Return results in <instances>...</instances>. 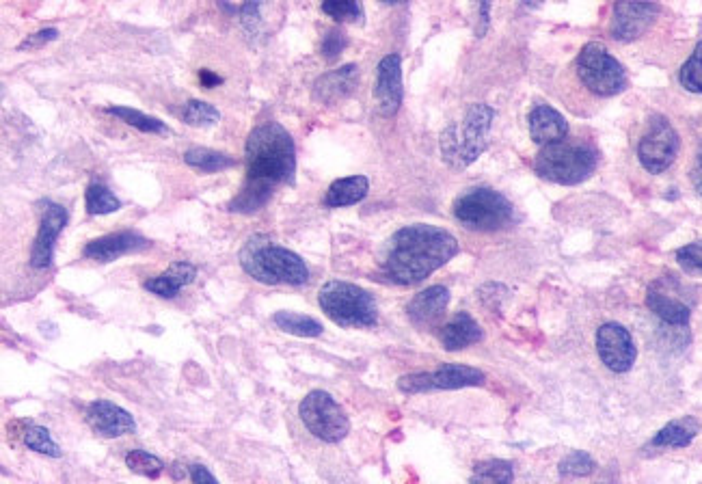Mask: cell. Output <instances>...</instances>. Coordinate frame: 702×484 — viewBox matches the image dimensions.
Masks as SVG:
<instances>
[{
	"mask_svg": "<svg viewBox=\"0 0 702 484\" xmlns=\"http://www.w3.org/2000/svg\"><path fill=\"white\" fill-rule=\"evenodd\" d=\"M247 178L229 210L251 214L258 212L273 197L275 188L290 184L296 171V150L288 130L277 121H268L255 128L245 147Z\"/></svg>",
	"mask_w": 702,
	"mask_h": 484,
	"instance_id": "1",
	"label": "cell"
},
{
	"mask_svg": "<svg viewBox=\"0 0 702 484\" xmlns=\"http://www.w3.org/2000/svg\"><path fill=\"white\" fill-rule=\"evenodd\" d=\"M458 253V240L443 227L417 223L398 230L389 240L385 275L400 286L420 284Z\"/></svg>",
	"mask_w": 702,
	"mask_h": 484,
	"instance_id": "2",
	"label": "cell"
},
{
	"mask_svg": "<svg viewBox=\"0 0 702 484\" xmlns=\"http://www.w3.org/2000/svg\"><path fill=\"white\" fill-rule=\"evenodd\" d=\"M240 266L255 281L268 286H303L309 279V268L301 255L275 245L264 234L251 236L240 249Z\"/></svg>",
	"mask_w": 702,
	"mask_h": 484,
	"instance_id": "3",
	"label": "cell"
},
{
	"mask_svg": "<svg viewBox=\"0 0 702 484\" xmlns=\"http://www.w3.org/2000/svg\"><path fill=\"white\" fill-rule=\"evenodd\" d=\"M495 111L486 104H471L461 119L441 132V156L452 169H465L476 163L489 143Z\"/></svg>",
	"mask_w": 702,
	"mask_h": 484,
	"instance_id": "4",
	"label": "cell"
},
{
	"mask_svg": "<svg viewBox=\"0 0 702 484\" xmlns=\"http://www.w3.org/2000/svg\"><path fill=\"white\" fill-rule=\"evenodd\" d=\"M599 165V154L588 143L560 141L545 145L534 160V169L540 178L553 184L573 186L588 180Z\"/></svg>",
	"mask_w": 702,
	"mask_h": 484,
	"instance_id": "5",
	"label": "cell"
},
{
	"mask_svg": "<svg viewBox=\"0 0 702 484\" xmlns=\"http://www.w3.org/2000/svg\"><path fill=\"white\" fill-rule=\"evenodd\" d=\"M318 303L322 312L340 327H374L378 320V307L372 294L348 281H327L320 288Z\"/></svg>",
	"mask_w": 702,
	"mask_h": 484,
	"instance_id": "6",
	"label": "cell"
},
{
	"mask_svg": "<svg viewBox=\"0 0 702 484\" xmlns=\"http://www.w3.org/2000/svg\"><path fill=\"white\" fill-rule=\"evenodd\" d=\"M454 217L467 230L495 232L515 219V210H512V204L502 193L493 191V188L478 186L469 188V191L456 197Z\"/></svg>",
	"mask_w": 702,
	"mask_h": 484,
	"instance_id": "7",
	"label": "cell"
},
{
	"mask_svg": "<svg viewBox=\"0 0 702 484\" xmlns=\"http://www.w3.org/2000/svg\"><path fill=\"white\" fill-rule=\"evenodd\" d=\"M575 72L579 83L599 98H614L629 85L625 67L597 42L584 46V50L579 52Z\"/></svg>",
	"mask_w": 702,
	"mask_h": 484,
	"instance_id": "8",
	"label": "cell"
},
{
	"mask_svg": "<svg viewBox=\"0 0 702 484\" xmlns=\"http://www.w3.org/2000/svg\"><path fill=\"white\" fill-rule=\"evenodd\" d=\"M299 415L309 433L324 443H340L350 430L344 409L322 389H314L303 398Z\"/></svg>",
	"mask_w": 702,
	"mask_h": 484,
	"instance_id": "9",
	"label": "cell"
},
{
	"mask_svg": "<svg viewBox=\"0 0 702 484\" xmlns=\"http://www.w3.org/2000/svg\"><path fill=\"white\" fill-rule=\"evenodd\" d=\"M681 150L679 132L664 115H653L638 145V158L648 173H664Z\"/></svg>",
	"mask_w": 702,
	"mask_h": 484,
	"instance_id": "10",
	"label": "cell"
},
{
	"mask_svg": "<svg viewBox=\"0 0 702 484\" xmlns=\"http://www.w3.org/2000/svg\"><path fill=\"white\" fill-rule=\"evenodd\" d=\"M486 376L482 370L463 366V363H445V366L432 372H413L402 376L398 381L400 392L404 394H424L437 392V389H463L484 385Z\"/></svg>",
	"mask_w": 702,
	"mask_h": 484,
	"instance_id": "11",
	"label": "cell"
},
{
	"mask_svg": "<svg viewBox=\"0 0 702 484\" xmlns=\"http://www.w3.org/2000/svg\"><path fill=\"white\" fill-rule=\"evenodd\" d=\"M646 305L670 327L685 329L690 325L692 305L683 299V286L677 279H657L646 292Z\"/></svg>",
	"mask_w": 702,
	"mask_h": 484,
	"instance_id": "12",
	"label": "cell"
},
{
	"mask_svg": "<svg viewBox=\"0 0 702 484\" xmlns=\"http://www.w3.org/2000/svg\"><path fill=\"white\" fill-rule=\"evenodd\" d=\"M597 351L605 368H610L616 374L629 372L638 357V348L629 329L618 325V322H605V325L599 327Z\"/></svg>",
	"mask_w": 702,
	"mask_h": 484,
	"instance_id": "13",
	"label": "cell"
},
{
	"mask_svg": "<svg viewBox=\"0 0 702 484\" xmlns=\"http://www.w3.org/2000/svg\"><path fill=\"white\" fill-rule=\"evenodd\" d=\"M659 5L655 3H618L614 5V16L610 33L616 42H636L657 20Z\"/></svg>",
	"mask_w": 702,
	"mask_h": 484,
	"instance_id": "14",
	"label": "cell"
},
{
	"mask_svg": "<svg viewBox=\"0 0 702 484\" xmlns=\"http://www.w3.org/2000/svg\"><path fill=\"white\" fill-rule=\"evenodd\" d=\"M67 223V210L54 201H46L42 210V223H39V232L35 238V245L31 251V264L37 271H44L52 264L54 255V242Z\"/></svg>",
	"mask_w": 702,
	"mask_h": 484,
	"instance_id": "15",
	"label": "cell"
},
{
	"mask_svg": "<svg viewBox=\"0 0 702 484\" xmlns=\"http://www.w3.org/2000/svg\"><path fill=\"white\" fill-rule=\"evenodd\" d=\"M87 424L91 426L93 433H98L102 437H124L137 430V422L132 420V415L121 409L119 405L111 400H96L87 407Z\"/></svg>",
	"mask_w": 702,
	"mask_h": 484,
	"instance_id": "16",
	"label": "cell"
},
{
	"mask_svg": "<svg viewBox=\"0 0 702 484\" xmlns=\"http://www.w3.org/2000/svg\"><path fill=\"white\" fill-rule=\"evenodd\" d=\"M374 98L383 117L398 113L402 104V65L398 55H387L378 63Z\"/></svg>",
	"mask_w": 702,
	"mask_h": 484,
	"instance_id": "17",
	"label": "cell"
},
{
	"mask_svg": "<svg viewBox=\"0 0 702 484\" xmlns=\"http://www.w3.org/2000/svg\"><path fill=\"white\" fill-rule=\"evenodd\" d=\"M147 247H150V240L143 238L141 234L117 232V234H108V236L91 240L89 245L85 247V258L106 264V262H113V260L121 258V255L139 253Z\"/></svg>",
	"mask_w": 702,
	"mask_h": 484,
	"instance_id": "18",
	"label": "cell"
},
{
	"mask_svg": "<svg viewBox=\"0 0 702 484\" xmlns=\"http://www.w3.org/2000/svg\"><path fill=\"white\" fill-rule=\"evenodd\" d=\"M450 305V290L445 286H430L422 292H417L407 305V314L413 325L417 327H432L437 325L445 309Z\"/></svg>",
	"mask_w": 702,
	"mask_h": 484,
	"instance_id": "19",
	"label": "cell"
},
{
	"mask_svg": "<svg viewBox=\"0 0 702 484\" xmlns=\"http://www.w3.org/2000/svg\"><path fill=\"white\" fill-rule=\"evenodd\" d=\"M359 83V67L344 65L340 70L322 74L314 83V100L322 104H337L346 100L350 93L357 89Z\"/></svg>",
	"mask_w": 702,
	"mask_h": 484,
	"instance_id": "20",
	"label": "cell"
},
{
	"mask_svg": "<svg viewBox=\"0 0 702 484\" xmlns=\"http://www.w3.org/2000/svg\"><path fill=\"white\" fill-rule=\"evenodd\" d=\"M530 137L543 147L560 143L569 137V124L556 109L547 104H536L530 113Z\"/></svg>",
	"mask_w": 702,
	"mask_h": 484,
	"instance_id": "21",
	"label": "cell"
},
{
	"mask_svg": "<svg viewBox=\"0 0 702 484\" xmlns=\"http://www.w3.org/2000/svg\"><path fill=\"white\" fill-rule=\"evenodd\" d=\"M197 277V268L188 262H173L165 273H160L152 279L145 281V290L158 294L162 299H173L178 297V292L193 284V279Z\"/></svg>",
	"mask_w": 702,
	"mask_h": 484,
	"instance_id": "22",
	"label": "cell"
},
{
	"mask_svg": "<svg viewBox=\"0 0 702 484\" xmlns=\"http://www.w3.org/2000/svg\"><path fill=\"white\" fill-rule=\"evenodd\" d=\"M482 340V329L474 316L467 312H458L441 331V342L445 351H461L471 344Z\"/></svg>",
	"mask_w": 702,
	"mask_h": 484,
	"instance_id": "23",
	"label": "cell"
},
{
	"mask_svg": "<svg viewBox=\"0 0 702 484\" xmlns=\"http://www.w3.org/2000/svg\"><path fill=\"white\" fill-rule=\"evenodd\" d=\"M370 191V182L363 176H350V178H340L335 180L327 195H324V206L327 208H344V206H355L359 201L366 199Z\"/></svg>",
	"mask_w": 702,
	"mask_h": 484,
	"instance_id": "24",
	"label": "cell"
},
{
	"mask_svg": "<svg viewBox=\"0 0 702 484\" xmlns=\"http://www.w3.org/2000/svg\"><path fill=\"white\" fill-rule=\"evenodd\" d=\"M700 424L694 418H683L666 424L653 437L651 446L655 448H687L698 435Z\"/></svg>",
	"mask_w": 702,
	"mask_h": 484,
	"instance_id": "25",
	"label": "cell"
},
{
	"mask_svg": "<svg viewBox=\"0 0 702 484\" xmlns=\"http://www.w3.org/2000/svg\"><path fill=\"white\" fill-rule=\"evenodd\" d=\"M184 163L201 173H221L225 169L236 167V160L232 156L208 150V147H191L184 154Z\"/></svg>",
	"mask_w": 702,
	"mask_h": 484,
	"instance_id": "26",
	"label": "cell"
},
{
	"mask_svg": "<svg viewBox=\"0 0 702 484\" xmlns=\"http://www.w3.org/2000/svg\"><path fill=\"white\" fill-rule=\"evenodd\" d=\"M515 480V467L502 459L482 461L474 467L469 484H512Z\"/></svg>",
	"mask_w": 702,
	"mask_h": 484,
	"instance_id": "27",
	"label": "cell"
},
{
	"mask_svg": "<svg viewBox=\"0 0 702 484\" xmlns=\"http://www.w3.org/2000/svg\"><path fill=\"white\" fill-rule=\"evenodd\" d=\"M273 320L281 331L299 335V338H318V335H322L324 331L316 318L296 314V312H277Z\"/></svg>",
	"mask_w": 702,
	"mask_h": 484,
	"instance_id": "28",
	"label": "cell"
},
{
	"mask_svg": "<svg viewBox=\"0 0 702 484\" xmlns=\"http://www.w3.org/2000/svg\"><path fill=\"white\" fill-rule=\"evenodd\" d=\"M111 115L119 117L124 124L132 126V128H137L145 134H169V128L162 124L160 119L156 117H150V115H145L141 111H134V109H128V106H111V109H106Z\"/></svg>",
	"mask_w": 702,
	"mask_h": 484,
	"instance_id": "29",
	"label": "cell"
},
{
	"mask_svg": "<svg viewBox=\"0 0 702 484\" xmlns=\"http://www.w3.org/2000/svg\"><path fill=\"white\" fill-rule=\"evenodd\" d=\"M85 204L89 214H111L121 208V201L104 184H91L87 188Z\"/></svg>",
	"mask_w": 702,
	"mask_h": 484,
	"instance_id": "30",
	"label": "cell"
},
{
	"mask_svg": "<svg viewBox=\"0 0 702 484\" xmlns=\"http://www.w3.org/2000/svg\"><path fill=\"white\" fill-rule=\"evenodd\" d=\"M219 111L214 109L212 104L204 102V100H188L182 106V119L186 121L188 126L195 128H204V126H212L219 121Z\"/></svg>",
	"mask_w": 702,
	"mask_h": 484,
	"instance_id": "31",
	"label": "cell"
},
{
	"mask_svg": "<svg viewBox=\"0 0 702 484\" xmlns=\"http://www.w3.org/2000/svg\"><path fill=\"white\" fill-rule=\"evenodd\" d=\"M24 446L29 448V450H33V452L52 456V459H59V456H61V450L57 446V441L52 439L50 430L42 428V426H31L29 424V428L24 430Z\"/></svg>",
	"mask_w": 702,
	"mask_h": 484,
	"instance_id": "32",
	"label": "cell"
},
{
	"mask_svg": "<svg viewBox=\"0 0 702 484\" xmlns=\"http://www.w3.org/2000/svg\"><path fill=\"white\" fill-rule=\"evenodd\" d=\"M126 465L130 472L145 476V478H158L165 472V463L158 456L145 452V450H132L126 454Z\"/></svg>",
	"mask_w": 702,
	"mask_h": 484,
	"instance_id": "33",
	"label": "cell"
},
{
	"mask_svg": "<svg viewBox=\"0 0 702 484\" xmlns=\"http://www.w3.org/2000/svg\"><path fill=\"white\" fill-rule=\"evenodd\" d=\"M679 83L692 93H702V42L696 44L692 57L679 70Z\"/></svg>",
	"mask_w": 702,
	"mask_h": 484,
	"instance_id": "34",
	"label": "cell"
},
{
	"mask_svg": "<svg viewBox=\"0 0 702 484\" xmlns=\"http://www.w3.org/2000/svg\"><path fill=\"white\" fill-rule=\"evenodd\" d=\"M594 469H597V463H594L592 456L579 450L566 454L560 461V474L564 478H586L594 472Z\"/></svg>",
	"mask_w": 702,
	"mask_h": 484,
	"instance_id": "35",
	"label": "cell"
},
{
	"mask_svg": "<svg viewBox=\"0 0 702 484\" xmlns=\"http://www.w3.org/2000/svg\"><path fill=\"white\" fill-rule=\"evenodd\" d=\"M322 11L335 22H359L363 18V9L355 0H329L322 3Z\"/></svg>",
	"mask_w": 702,
	"mask_h": 484,
	"instance_id": "36",
	"label": "cell"
},
{
	"mask_svg": "<svg viewBox=\"0 0 702 484\" xmlns=\"http://www.w3.org/2000/svg\"><path fill=\"white\" fill-rule=\"evenodd\" d=\"M677 262L685 273L692 275H702V240L690 242L677 251Z\"/></svg>",
	"mask_w": 702,
	"mask_h": 484,
	"instance_id": "37",
	"label": "cell"
},
{
	"mask_svg": "<svg viewBox=\"0 0 702 484\" xmlns=\"http://www.w3.org/2000/svg\"><path fill=\"white\" fill-rule=\"evenodd\" d=\"M346 44H348V39H346V33L342 29L327 31V35L322 37V44H320L322 57L327 61H335L344 52Z\"/></svg>",
	"mask_w": 702,
	"mask_h": 484,
	"instance_id": "38",
	"label": "cell"
},
{
	"mask_svg": "<svg viewBox=\"0 0 702 484\" xmlns=\"http://www.w3.org/2000/svg\"><path fill=\"white\" fill-rule=\"evenodd\" d=\"M59 37V31L57 29H44V31H39L35 35H29L24 39V42L18 46V50H35V48H42L46 46L48 42H54V39Z\"/></svg>",
	"mask_w": 702,
	"mask_h": 484,
	"instance_id": "39",
	"label": "cell"
},
{
	"mask_svg": "<svg viewBox=\"0 0 702 484\" xmlns=\"http://www.w3.org/2000/svg\"><path fill=\"white\" fill-rule=\"evenodd\" d=\"M191 478H193L195 484H219V480L212 476V472L206 465H193L191 467Z\"/></svg>",
	"mask_w": 702,
	"mask_h": 484,
	"instance_id": "40",
	"label": "cell"
},
{
	"mask_svg": "<svg viewBox=\"0 0 702 484\" xmlns=\"http://www.w3.org/2000/svg\"><path fill=\"white\" fill-rule=\"evenodd\" d=\"M199 80H201V85H204L206 89H212V87H216V85H221V83H223V78H221V76H216V74H212L210 70H201V72H199Z\"/></svg>",
	"mask_w": 702,
	"mask_h": 484,
	"instance_id": "41",
	"label": "cell"
},
{
	"mask_svg": "<svg viewBox=\"0 0 702 484\" xmlns=\"http://www.w3.org/2000/svg\"><path fill=\"white\" fill-rule=\"evenodd\" d=\"M692 182L696 186V191L702 195V147H700V152H698V158H696V165L692 169Z\"/></svg>",
	"mask_w": 702,
	"mask_h": 484,
	"instance_id": "42",
	"label": "cell"
},
{
	"mask_svg": "<svg viewBox=\"0 0 702 484\" xmlns=\"http://www.w3.org/2000/svg\"><path fill=\"white\" fill-rule=\"evenodd\" d=\"M597 484H618V480H616V476H605V478L599 480Z\"/></svg>",
	"mask_w": 702,
	"mask_h": 484,
	"instance_id": "43",
	"label": "cell"
}]
</instances>
